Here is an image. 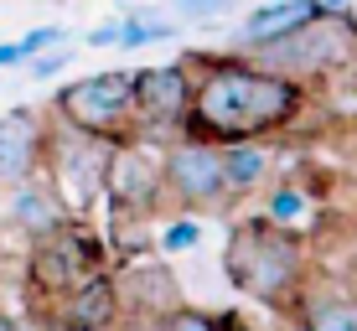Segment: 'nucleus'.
<instances>
[{"label": "nucleus", "instance_id": "obj_4", "mask_svg": "<svg viewBox=\"0 0 357 331\" xmlns=\"http://www.w3.org/2000/svg\"><path fill=\"white\" fill-rule=\"evenodd\" d=\"M93 269H109V243H104V228H93L78 213H68L52 233L26 243V290L31 295L57 300L78 279H89Z\"/></svg>", "mask_w": 357, "mask_h": 331}, {"label": "nucleus", "instance_id": "obj_19", "mask_svg": "<svg viewBox=\"0 0 357 331\" xmlns=\"http://www.w3.org/2000/svg\"><path fill=\"white\" fill-rule=\"evenodd\" d=\"M151 42H176V21L166 10L155 16V10L135 6L130 16H119V47H151Z\"/></svg>", "mask_w": 357, "mask_h": 331}, {"label": "nucleus", "instance_id": "obj_15", "mask_svg": "<svg viewBox=\"0 0 357 331\" xmlns=\"http://www.w3.org/2000/svg\"><path fill=\"white\" fill-rule=\"evenodd\" d=\"M290 316L311 331H357V295L342 285H326L321 275H305L301 295L290 300Z\"/></svg>", "mask_w": 357, "mask_h": 331}, {"label": "nucleus", "instance_id": "obj_27", "mask_svg": "<svg viewBox=\"0 0 357 331\" xmlns=\"http://www.w3.org/2000/svg\"><path fill=\"white\" fill-rule=\"evenodd\" d=\"M321 10H352V0H321Z\"/></svg>", "mask_w": 357, "mask_h": 331}, {"label": "nucleus", "instance_id": "obj_13", "mask_svg": "<svg viewBox=\"0 0 357 331\" xmlns=\"http://www.w3.org/2000/svg\"><path fill=\"white\" fill-rule=\"evenodd\" d=\"M47 316L63 326H114L119 321V290H114V269H93L89 279H78L73 290H63Z\"/></svg>", "mask_w": 357, "mask_h": 331}, {"label": "nucleus", "instance_id": "obj_14", "mask_svg": "<svg viewBox=\"0 0 357 331\" xmlns=\"http://www.w3.org/2000/svg\"><path fill=\"white\" fill-rule=\"evenodd\" d=\"M218 155H223V181H228V197H233V202L264 192L269 176H275V134L223 140V145H218Z\"/></svg>", "mask_w": 357, "mask_h": 331}, {"label": "nucleus", "instance_id": "obj_1", "mask_svg": "<svg viewBox=\"0 0 357 331\" xmlns=\"http://www.w3.org/2000/svg\"><path fill=\"white\" fill-rule=\"evenodd\" d=\"M192 99L181 130L202 140H249L285 134L311 109V83H295L275 68H259L249 52H187Z\"/></svg>", "mask_w": 357, "mask_h": 331}, {"label": "nucleus", "instance_id": "obj_29", "mask_svg": "<svg viewBox=\"0 0 357 331\" xmlns=\"http://www.w3.org/2000/svg\"><path fill=\"white\" fill-rule=\"evenodd\" d=\"M228 6H238V0H228Z\"/></svg>", "mask_w": 357, "mask_h": 331}, {"label": "nucleus", "instance_id": "obj_2", "mask_svg": "<svg viewBox=\"0 0 357 331\" xmlns=\"http://www.w3.org/2000/svg\"><path fill=\"white\" fill-rule=\"evenodd\" d=\"M223 275L243 300H259L269 311H290L311 275V238L275 228L269 217H238L223 243Z\"/></svg>", "mask_w": 357, "mask_h": 331}, {"label": "nucleus", "instance_id": "obj_23", "mask_svg": "<svg viewBox=\"0 0 357 331\" xmlns=\"http://www.w3.org/2000/svg\"><path fill=\"white\" fill-rule=\"evenodd\" d=\"M68 63H73V47H47V52H36V57H26L21 68H31V78L36 83H47V78H57V72H68Z\"/></svg>", "mask_w": 357, "mask_h": 331}, {"label": "nucleus", "instance_id": "obj_22", "mask_svg": "<svg viewBox=\"0 0 357 331\" xmlns=\"http://www.w3.org/2000/svg\"><path fill=\"white\" fill-rule=\"evenodd\" d=\"M223 321H233V316H223V311H202V305H171V311L161 316V326H171V331H213V326H223Z\"/></svg>", "mask_w": 357, "mask_h": 331}, {"label": "nucleus", "instance_id": "obj_17", "mask_svg": "<svg viewBox=\"0 0 357 331\" xmlns=\"http://www.w3.org/2000/svg\"><path fill=\"white\" fill-rule=\"evenodd\" d=\"M311 16H321V0H264V6H254L249 16H243L238 52H249V47H259V42H275V36L305 26Z\"/></svg>", "mask_w": 357, "mask_h": 331}, {"label": "nucleus", "instance_id": "obj_7", "mask_svg": "<svg viewBox=\"0 0 357 331\" xmlns=\"http://www.w3.org/2000/svg\"><path fill=\"white\" fill-rule=\"evenodd\" d=\"M161 181H166V202H176L181 213H228V181H223V155L218 140L202 134H171L161 145Z\"/></svg>", "mask_w": 357, "mask_h": 331}, {"label": "nucleus", "instance_id": "obj_8", "mask_svg": "<svg viewBox=\"0 0 357 331\" xmlns=\"http://www.w3.org/2000/svg\"><path fill=\"white\" fill-rule=\"evenodd\" d=\"M161 145L166 140H155V134H125V140L109 145L104 192H98V202L109 213H161L166 207Z\"/></svg>", "mask_w": 357, "mask_h": 331}, {"label": "nucleus", "instance_id": "obj_9", "mask_svg": "<svg viewBox=\"0 0 357 331\" xmlns=\"http://www.w3.org/2000/svg\"><path fill=\"white\" fill-rule=\"evenodd\" d=\"M187 99H192L187 57H176V63H155V68H135V134H155V140L181 134Z\"/></svg>", "mask_w": 357, "mask_h": 331}, {"label": "nucleus", "instance_id": "obj_21", "mask_svg": "<svg viewBox=\"0 0 357 331\" xmlns=\"http://www.w3.org/2000/svg\"><path fill=\"white\" fill-rule=\"evenodd\" d=\"M228 10H233L228 0H166V16L176 26H202V21H218Z\"/></svg>", "mask_w": 357, "mask_h": 331}, {"label": "nucleus", "instance_id": "obj_10", "mask_svg": "<svg viewBox=\"0 0 357 331\" xmlns=\"http://www.w3.org/2000/svg\"><path fill=\"white\" fill-rule=\"evenodd\" d=\"M114 290H119V316H135V321H161L171 305L187 300L176 269H171L161 254H140V259H119L114 269Z\"/></svg>", "mask_w": 357, "mask_h": 331}, {"label": "nucleus", "instance_id": "obj_28", "mask_svg": "<svg viewBox=\"0 0 357 331\" xmlns=\"http://www.w3.org/2000/svg\"><path fill=\"white\" fill-rule=\"evenodd\" d=\"M0 326H6V311H0Z\"/></svg>", "mask_w": 357, "mask_h": 331}, {"label": "nucleus", "instance_id": "obj_24", "mask_svg": "<svg viewBox=\"0 0 357 331\" xmlns=\"http://www.w3.org/2000/svg\"><path fill=\"white\" fill-rule=\"evenodd\" d=\"M52 42H68V26H31L26 36H21V57H36V52H47Z\"/></svg>", "mask_w": 357, "mask_h": 331}, {"label": "nucleus", "instance_id": "obj_3", "mask_svg": "<svg viewBox=\"0 0 357 331\" xmlns=\"http://www.w3.org/2000/svg\"><path fill=\"white\" fill-rule=\"evenodd\" d=\"M249 57L259 68L285 72L295 83H321L347 57H357V16L352 10H321V16H311L305 26L275 36V42L249 47Z\"/></svg>", "mask_w": 357, "mask_h": 331}, {"label": "nucleus", "instance_id": "obj_16", "mask_svg": "<svg viewBox=\"0 0 357 331\" xmlns=\"http://www.w3.org/2000/svg\"><path fill=\"white\" fill-rule=\"evenodd\" d=\"M259 217H269L275 228H290V233H305V238H311V233L326 223V202L316 197L311 181H295V176L275 181V176H269V187H264V213H259Z\"/></svg>", "mask_w": 357, "mask_h": 331}, {"label": "nucleus", "instance_id": "obj_20", "mask_svg": "<svg viewBox=\"0 0 357 331\" xmlns=\"http://www.w3.org/2000/svg\"><path fill=\"white\" fill-rule=\"evenodd\" d=\"M197 243H202V217L197 213H181V217L155 223V254H192Z\"/></svg>", "mask_w": 357, "mask_h": 331}, {"label": "nucleus", "instance_id": "obj_25", "mask_svg": "<svg viewBox=\"0 0 357 331\" xmlns=\"http://www.w3.org/2000/svg\"><path fill=\"white\" fill-rule=\"evenodd\" d=\"M89 47H119V16L114 21H104V26H93L89 36H83Z\"/></svg>", "mask_w": 357, "mask_h": 331}, {"label": "nucleus", "instance_id": "obj_18", "mask_svg": "<svg viewBox=\"0 0 357 331\" xmlns=\"http://www.w3.org/2000/svg\"><path fill=\"white\" fill-rule=\"evenodd\" d=\"M104 243H109V259L155 254V213H109Z\"/></svg>", "mask_w": 357, "mask_h": 331}, {"label": "nucleus", "instance_id": "obj_26", "mask_svg": "<svg viewBox=\"0 0 357 331\" xmlns=\"http://www.w3.org/2000/svg\"><path fill=\"white\" fill-rule=\"evenodd\" d=\"M26 57H21V42H0V68H21Z\"/></svg>", "mask_w": 357, "mask_h": 331}, {"label": "nucleus", "instance_id": "obj_11", "mask_svg": "<svg viewBox=\"0 0 357 331\" xmlns=\"http://www.w3.org/2000/svg\"><path fill=\"white\" fill-rule=\"evenodd\" d=\"M42 151H47V114L42 109H10L0 114V187L21 176L42 171Z\"/></svg>", "mask_w": 357, "mask_h": 331}, {"label": "nucleus", "instance_id": "obj_5", "mask_svg": "<svg viewBox=\"0 0 357 331\" xmlns=\"http://www.w3.org/2000/svg\"><path fill=\"white\" fill-rule=\"evenodd\" d=\"M52 119L68 130L98 134V140H125V134H135V72L109 68L78 83H63L52 93Z\"/></svg>", "mask_w": 357, "mask_h": 331}, {"label": "nucleus", "instance_id": "obj_6", "mask_svg": "<svg viewBox=\"0 0 357 331\" xmlns=\"http://www.w3.org/2000/svg\"><path fill=\"white\" fill-rule=\"evenodd\" d=\"M109 145L114 140H98V134L68 130V125H47V151H42V176L47 187L63 197L68 213L89 217L98 207V192H104V161H109Z\"/></svg>", "mask_w": 357, "mask_h": 331}, {"label": "nucleus", "instance_id": "obj_12", "mask_svg": "<svg viewBox=\"0 0 357 331\" xmlns=\"http://www.w3.org/2000/svg\"><path fill=\"white\" fill-rule=\"evenodd\" d=\"M63 217H68V207H63V197H57L52 187H47L42 171H36V176H21V181H10V187H6V233H16L21 243L52 233Z\"/></svg>", "mask_w": 357, "mask_h": 331}]
</instances>
